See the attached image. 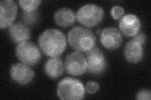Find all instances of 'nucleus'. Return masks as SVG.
<instances>
[{
	"mask_svg": "<svg viewBox=\"0 0 151 100\" xmlns=\"http://www.w3.org/2000/svg\"><path fill=\"white\" fill-rule=\"evenodd\" d=\"M141 27L140 19L133 14L122 16L119 21V28L125 36L132 37L139 33Z\"/></svg>",
	"mask_w": 151,
	"mask_h": 100,
	"instance_id": "obj_11",
	"label": "nucleus"
},
{
	"mask_svg": "<svg viewBox=\"0 0 151 100\" xmlns=\"http://www.w3.org/2000/svg\"><path fill=\"white\" fill-rule=\"evenodd\" d=\"M64 69L68 74L79 77L83 74L88 69L86 58L79 51H74L66 56Z\"/></svg>",
	"mask_w": 151,
	"mask_h": 100,
	"instance_id": "obj_6",
	"label": "nucleus"
},
{
	"mask_svg": "<svg viewBox=\"0 0 151 100\" xmlns=\"http://www.w3.org/2000/svg\"><path fill=\"white\" fill-rule=\"evenodd\" d=\"M151 96L150 91L148 89H142L137 94V99L139 100H150Z\"/></svg>",
	"mask_w": 151,
	"mask_h": 100,
	"instance_id": "obj_20",
	"label": "nucleus"
},
{
	"mask_svg": "<svg viewBox=\"0 0 151 100\" xmlns=\"http://www.w3.org/2000/svg\"><path fill=\"white\" fill-rule=\"evenodd\" d=\"M9 35L12 40L15 43L27 41L31 36V31L25 24L17 23L9 26L8 30Z\"/></svg>",
	"mask_w": 151,
	"mask_h": 100,
	"instance_id": "obj_12",
	"label": "nucleus"
},
{
	"mask_svg": "<svg viewBox=\"0 0 151 100\" xmlns=\"http://www.w3.org/2000/svg\"><path fill=\"white\" fill-rule=\"evenodd\" d=\"M20 6L26 12H32L36 11L37 8L40 5L41 1L37 0H28V1H18Z\"/></svg>",
	"mask_w": 151,
	"mask_h": 100,
	"instance_id": "obj_16",
	"label": "nucleus"
},
{
	"mask_svg": "<svg viewBox=\"0 0 151 100\" xmlns=\"http://www.w3.org/2000/svg\"><path fill=\"white\" fill-rule=\"evenodd\" d=\"M17 58L22 63L28 66H34L40 61L42 54L39 48L34 43L25 41L19 43L16 48Z\"/></svg>",
	"mask_w": 151,
	"mask_h": 100,
	"instance_id": "obj_5",
	"label": "nucleus"
},
{
	"mask_svg": "<svg viewBox=\"0 0 151 100\" xmlns=\"http://www.w3.org/2000/svg\"><path fill=\"white\" fill-rule=\"evenodd\" d=\"M39 18V13L37 11L26 12L24 11L22 13V20L27 26L34 25L38 20Z\"/></svg>",
	"mask_w": 151,
	"mask_h": 100,
	"instance_id": "obj_17",
	"label": "nucleus"
},
{
	"mask_svg": "<svg viewBox=\"0 0 151 100\" xmlns=\"http://www.w3.org/2000/svg\"><path fill=\"white\" fill-rule=\"evenodd\" d=\"M76 20V15L71 9L63 8L54 14V21L59 26L68 28L72 26Z\"/></svg>",
	"mask_w": 151,
	"mask_h": 100,
	"instance_id": "obj_15",
	"label": "nucleus"
},
{
	"mask_svg": "<svg viewBox=\"0 0 151 100\" xmlns=\"http://www.w3.org/2000/svg\"><path fill=\"white\" fill-rule=\"evenodd\" d=\"M104 11L102 8L94 4H87L79 9L76 13V19L83 25L94 27L103 20Z\"/></svg>",
	"mask_w": 151,
	"mask_h": 100,
	"instance_id": "obj_4",
	"label": "nucleus"
},
{
	"mask_svg": "<svg viewBox=\"0 0 151 100\" xmlns=\"http://www.w3.org/2000/svg\"><path fill=\"white\" fill-rule=\"evenodd\" d=\"M44 71L49 78L52 79L58 78L64 73V65L63 61L59 57H51L45 63Z\"/></svg>",
	"mask_w": 151,
	"mask_h": 100,
	"instance_id": "obj_14",
	"label": "nucleus"
},
{
	"mask_svg": "<svg viewBox=\"0 0 151 100\" xmlns=\"http://www.w3.org/2000/svg\"><path fill=\"white\" fill-rule=\"evenodd\" d=\"M38 43L42 51L49 57H58L65 50L67 41L63 33L56 29H48L39 36Z\"/></svg>",
	"mask_w": 151,
	"mask_h": 100,
	"instance_id": "obj_1",
	"label": "nucleus"
},
{
	"mask_svg": "<svg viewBox=\"0 0 151 100\" xmlns=\"http://www.w3.org/2000/svg\"><path fill=\"white\" fill-rule=\"evenodd\" d=\"M34 71L28 65L23 63L13 65L10 69L12 78L19 84L26 85L34 78Z\"/></svg>",
	"mask_w": 151,
	"mask_h": 100,
	"instance_id": "obj_9",
	"label": "nucleus"
},
{
	"mask_svg": "<svg viewBox=\"0 0 151 100\" xmlns=\"http://www.w3.org/2000/svg\"><path fill=\"white\" fill-rule=\"evenodd\" d=\"M68 41L74 50L87 53L95 46L96 37L90 30L76 26L68 33Z\"/></svg>",
	"mask_w": 151,
	"mask_h": 100,
	"instance_id": "obj_2",
	"label": "nucleus"
},
{
	"mask_svg": "<svg viewBox=\"0 0 151 100\" xmlns=\"http://www.w3.org/2000/svg\"><path fill=\"white\" fill-rule=\"evenodd\" d=\"M122 35L116 28L110 27L104 29L100 34V41L103 46L108 50H115L122 43Z\"/></svg>",
	"mask_w": 151,
	"mask_h": 100,
	"instance_id": "obj_10",
	"label": "nucleus"
},
{
	"mask_svg": "<svg viewBox=\"0 0 151 100\" xmlns=\"http://www.w3.org/2000/svg\"><path fill=\"white\" fill-rule=\"evenodd\" d=\"M124 13V9L120 6H115L111 9V15L115 20H119L123 16Z\"/></svg>",
	"mask_w": 151,
	"mask_h": 100,
	"instance_id": "obj_18",
	"label": "nucleus"
},
{
	"mask_svg": "<svg viewBox=\"0 0 151 100\" xmlns=\"http://www.w3.org/2000/svg\"><path fill=\"white\" fill-rule=\"evenodd\" d=\"M17 15V6L12 0L0 2V28L1 29L11 26Z\"/></svg>",
	"mask_w": 151,
	"mask_h": 100,
	"instance_id": "obj_8",
	"label": "nucleus"
},
{
	"mask_svg": "<svg viewBox=\"0 0 151 100\" xmlns=\"http://www.w3.org/2000/svg\"><path fill=\"white\" fill-rule=\"evenodd\" d=\"M125 59L130 63H137L144 56L142 45L132 40L127 43L124 50Z\"/></svg>",
	"mask_w": 151,
	"mask_h": 100,
	"instance_id": "obj_13",
	"label": "nucleus"
},
{
	"mask_svg": "<svg viewBox=\"0 0 151 100\" xmlns=\"http://www.w3.org/2000/svg\"><path fill=\"white\" fill-rule=\"evenodd\" d=\"M85 88L79 80L66 77L60 80L58 85L57 94L63 100L82 99L85 96Z\"/></svg>",
	"mask_w": 151,
	"mask_h": 100,
	"instance_id": "obj_3",
	"label": "nucleus"
},
{
	"mask_svg": "<svg viewBox=\"0 0 151 100\" xmlns=\"http://www.w3.org/2000/svg\"><path fill=\"white\" fill-rule=\"evenodd\" d=\"M86 61L88 71L93 74H101L106 70L107 61L103 51L94 47L87 52Z\"/></svg>",
	"mask_w": 151,
	"mask_h": 100,
	"instance_id": "obj_7",
	"label": "nucleus"
},
{
	"mask_svg": "<svg viewBox=\"0 0 151 100\" xmlns=\"http://www.w3.org/2000/svg\"><path fill=\"white\" fill-rule=\"evenodd\" d=\"M133 40L136 41L137 42L139 43L140 45H144L146 41V37L143 33H137L135 36H134Z\"/></svg>",
	"mask_w": 151,
	"mask_h": 100,
	"instance_id": "obj_21",
	"label": "nucleus"
},
{
	"mask_svg": "<svg viewBox=\"0 0 151 100\" xmlns=\"http://www.w3.org/2000/svg\"><path fill=\"white\" fill-rule=\"evenodd\" d=\"M100 89V85L96 82H89L86 83L85 89L86 91L90 94L96 93Z\"/></svg>",
	"mask_w": 151,
	"mask_h": 100,
	"instance_id": "obj_19",
	"label": "nucleus"
}]
</instances>
